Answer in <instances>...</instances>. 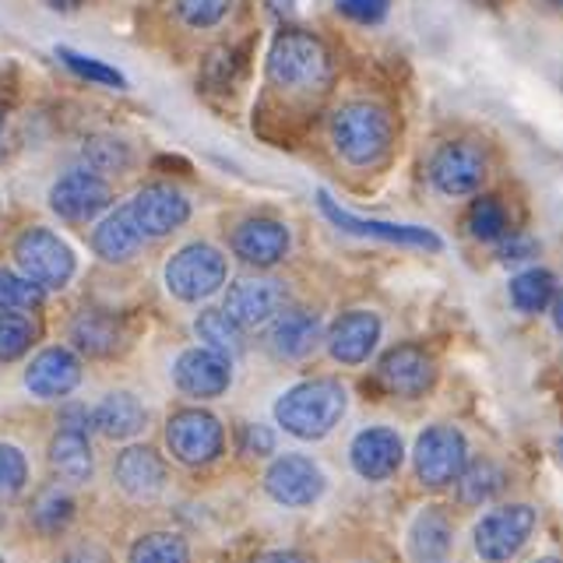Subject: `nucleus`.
Segmentation results:
<instances>
[{
	"label": "nucleus",
	"instance_id": "nucleus-9",
	"mask_svg": "<svg viewBox=\"0 0 563 563\" xmlns=\"http://www.w3.org/2000/svg\"><path fill=\"white\" fill-rule=\"evenodd\" d=\"M486 173L489 158L475 141H448L430 158V184L444 198H468L483 187Z\"/></svg>",
	"mask_w": 563,
	"mask_h": 563
},
{
	"label": "nucleus",
	"instance_id": "nucleus-25",
	"mask_svg": "<svg viewBox=\"0 0 563 563\" xmlns=\"http://www.w3.org/2000/svg\"><path fill=\"white\" fill-rule=\"evenodd\" d=\"M141 243H145V233L137 229L134 216H131V208L123 205L117 211H110L99 225H96V233H92V251L102 257V261H110V264H120V261H131L137 251H141Z\"/></svg>",
	"mask_w": 563,
	"mask_h": 563
},
{
	"label": "nucleus",
	"instance_id": "nucleus-47",
	"mask_svg": "<svg viewBox=\"0 0 563 563\" xmlns=\"http://www.w3.org/2000/svg\"><path fill=\"white\" fill-rule=\"evenodd\" d=\"M553 324H556V331H563V289L553 299Z\"/></svg>",
	"mask_w": 563,
	"mask_h": 563
},
{
	"label": "nucleus",
	"instance_id": "nucleus-46",
	"mask_svg": "<svg viewBox=\"0 0 563 563\" xmlns=\"http://www.w3.org/2000/svg\"><path fill=\"white\" fill-rule=\"evenodd\" d=\"M46 4L53 8V11H64V14H70V11H78V8H85L88 0H46Z\"/></svg>",
	"mask_w": 563,
	"mask_h": 563
},
{
	"label": "nucleus",
	"instance_id": "nucleus-44",
	"mask_svg": "<svg viewBox=\"0 0 563 563\" xmlns=\"http://www.w3.org/2000/svg\"><path fill=\"white\" fill-rule=\"evenodd\" d=\"M57 427L67 430V433H81V437H88V430H92L96 422H92V416H88L85 405H64V409H60V419H57Z\"/></svg>",
	"mask_w": 563,
	"mask_h": 563
},
{
	"label": "nucleus",
	"instance_id": "nucleus-39",
	"mask_svg": "<svg viewBox=\"0 0 563 563\" xmlns=\"http://www.w3.org/2000/svg\"><path fill=\"white\" fill-rule=\"evenodd\" d=\"M43 303V289L32 286L25 275L0 268V310H32Z\"/></svg>",
	"mask_w": 563,
	"mask_h": 563
},
{
	"label": "nucleus",
	"instance_id": "nucleus-13",
	"mask_svg": "<svg viewBox=\"0 0 563 563\" xmlns=\"http://www.w3.org/2000/svg\"><path fill=\"white\" fill-rule=\"evenodd\" d=\"M377 380L384 384L387 395L419 398L437 384V360L422 345H412V342L395 345L380 356Z\"/></svg>",
	"mask_w": 563,
	"mask_h": 563
},
{
	"label": "nucleus",
	"instance_id": "nucleus-45",
	"mask_svg": "<svg viewBox=\"0 0 563 563\" xmlns=\"http://www.w3.org/2000/svg\"><path fill=\"white\" fill-rule=\"evenodd\" d=\"M251 563H307V556L296 550H268V553H257Z\"/></svg>",
	"mask_w": 563,
	"mask_h": 563
},
{
	"label": "nucleus",
	"instance_id": "nucleus-42",
	"mask_svg": "<svg viewBox=\"0 0 563 563\" xmlns=\"http://www.w3.org/2000/svg\"><path fill=\"white\" fill-rule=\"evenodd\" d=\"M240 454L246 457H268L275 454V433L261 422H246L240 427Z\"/></svg>",
	"mask_w": 563,
	"mask_h": 563
},
{
	"label": "nucleus",
	"instance_id": "nucleus-10",
	"mask_svg": "<svg viewBox=\"0 0 563 563\" xmlns=\"http://www.w3.org/2000/svg\"><path fill=\"white\" fill-rule=\"evenodd\" d=\"M264 489H268V497L282 507H313L324 497L328 479H324V468L317 465L313 457L289 451V454H278L268 465V472H264Z\"/></svg>",
	"mask_w": 563,
	"mask_h": 563
},
{
	"label": "nucleus",
	"instance_id": "nucleus-41",
	"mask_svg": "<svg viewBox=\"0 0 563 563\" xmlns=\"http://www.w3.org/2000/svg\"><path fill=\"white\" fill-rule=\"evenodd\" d=\"M339 14L352 18L360 25H380L387 11H391V0H339Z\"/></svg>",
	"mask_w": 563,
	"mask_h": 563
},
{
	"label": "nucleus",
	"instance_id": "nucleus-21",
	"mask_svg": "<svg viewBox=\"0 0 563 563\" xmlns=\"http://www.w3.org/2000/svg\"><path fill=\"white\" fill-rule=\"evenodd\" d=\"M117 486L134 500H155L166 489V462L152 448H128L113 462Z\"/></svg>",
	"mask_w": 563,
	"mask_h": 563
},
{
	"label": "nucleus",
	"instance_id": "nucleus-15",
	"mask_svg": "<svg viewBox=\"0 0 563 563\" xmlns=\"http://www.w3.org/2000/svg\"><path fill=\"white\" fill-rule=\"evenodd\" d=\"M173 380L187 398H219L233 384V360L222 352H211L205 345L180 352V360L173 363Z\"/></svg>",
	"mask_w": 563,
	"mask_h": 563
},
{
	"label": "nucleus",
	"instance_id": "nucleus-23",
	"mask_svg": "<svg viewBox=\"0 0 563 563\" xmlns=\"http://www.w3.org/2000/svg\"><path fill=\"white\" fill-rule=\"evenodd\" d=\"M70 342L85 356L96 360L117 356V349L123 345V321L113 310H99V307L81 310L75 317V324H70Z\"/></svg>",
	"mask_w": 563,
	"mask_h": 563
},
{
	"label": "nucleus",
	"instance_id": "nucleus-5",
	"mask_svg": "<svg viewBox=\"0 0 563 563\" xmlns=\"http://www.w3.org/2000/svg\"><path fill=\"white\" fill-rule=\"evenodd\" d=\"M465 465H468V440L457 427L437 422V427H427L416 437L412 468L422 486H430V489L451 486L462 479Z\"/></svg>",
	"mask_w": 563,
	"mask_h": 563
},
{
	"label": "nucleus",
	"instance_id": "nucleus-32",
	"mask_svg": "<svg viewBox=\"0 0 563 563\" xmlns=\"http://www.w3.org/2000/svg\"><path fill=\"white\" fill-rule=\"evenodd\" d=\"M468 233L483 243H500L515 229H510V216L497 194H479L468 208Z\"/></svg>",
	"mask_w": 563,
	"mask_h": 563
},
{
	"label": "nucleus",
	"instance_id": "nucleus-8",
	"mask_svg": "<svg viewBox=\"0 0 563 563\" xmlns=\"http://www.w3.org/2000/svg\"><path fill=\"white\" fill-rule=\"evenodd\" d=\"M166 444L180 465L201 468L222 454L225 430H222L219 416H211L208 409H180L166 422Z\"/></svg>",
	"mask_w": 563,
	"mask_h": 563
},
{
	"label": "nucleus",
	"instance_id": "nucleus-2",
	"mask_svg": "<svg viewBox=\"0 0 563 563\" xmlns=\"http://www.w3.org/2000/svg\"><path fill=\"white\" fill-rule=\"evenodd\" d=\"M349 409V391L331 377H313L292 384L275 401V422L296 440H321L342 422Z\"/></svg>",
	"mask_w": 563,
	"mask_h": 563
},
{
	"label": "nucleus",
	"instance_id": "nucleus-50",
	"mask_svg": "<svg viewBox=\"0 0 563 563\" xmlns=\"http://www.w3.org/2000/svg\"><path fill=\"white\" fill-rule=\"evenodd\" d=\"M0 131H4V106H0Z\"/></svg>",
	"mask_w": 563,
	"mask_h": 563
},
{
	"label": "nucleus",
	"instance_id": "nucleus-29",
	"mask_svg": "<svg viewBox=\"0 0 563 563\" xmlns=\"http://www.w3.org/2000/svg\"><path fill=\"white\" fill-rule=\"evenodd\" d=\"M194 334H198L205 349L222 352V356H229V360H233L236 352L243 349V328L219 307H208V310L198 313V321H194Z\"/></svg>",
	"mask_w": 563,
	"mask_h": 563
},
{
	"label": "nucleus",
	"instance_id": "nucleus-14",
	"mask_svg": "<svg viewBox=\"0 0 563 563\" xmlns=\"http://www.w3.org/2000/svg\"><path fill=\"white\" fill-rule=\"evenodd\" d=\"M113 201L110 184L92 169H70L49 190V208L64 222H92Z\"/></svg>",
	"mask_w": 563,
	"mask_h": 563
},
{
	"label": "nucleus",
	"instance_id": "nucleus-30",
	"mask_svg": "<svg viewBox=\"0 0 563 563\" xmlns=\"http://www.w3.org/2000/svg\"><path fill=\"white\" fill-rule=\"evenodd\" d=\"M243 70H246V60L243 53L233 49V46H219L211 49L205 64H201V92L205 96H216V92H233V88L243 81Z\"/></svg>",
	"mask_w": 563,
	"mask_h": 563
},
{
	"label": "nucleus",
	"instance_id": "nucleus-12",
	"mask_svg": "<svg viewBox=\"0 0 563 563\" xmlns=\"http://www.w3.org/2000/svg\"><path fill=\"white\" fill-rule=\"evenodd\" d=\"M222 310L233 317L240 328L275 324L278 317L289 310L286 282H278V278H240L236 286H229Z\"/></svg>",
	"mask_w": 563,
	"mask_h": 563
},
{
	"label": "nucleus",
	"instance_id": "nucleus-3",
	"mask_svg": "<svg viewBox=\"0 0 563 563\" xmlns=\"http://www.w3.org/2000/svg\"><path fill=\"white\" fill-rule=\"evenodd\" d=\"M391 141H395L391 113L369 99L345 102L331 117V145L349 166L360 169L380 166L387 152H391Z\"/></svg>",
	"mask_w": 563,
	"mask_h": 563
},
{
	"label": "nucleus",
	"instance_id": "nucleus-52",
	"mask_svg": "<svg viewBox=\"0 0 563 563\" xmlns=\"http://www.w3.org/2000/svg\"><path fill=\"white\" fill-rule=\"evenodd\" d=\"M550 4H556V8H563V0H550Z\"/></svg>",
	"mask_w": 563,
	"mask_h": 563
},
{
	"label": "nucleus",
	"instance_id": "nucleus-18",
	"mask_svg": "<svg viewBox=\"0 0 563 563\" xmlns=\"http://www.w3.org/2000/svg\"><path fill=\"white\" fill-rule=\"evenodd\" d=\"M380 317L374 310H349L339 321L328 328V352L334 363L342 366H360L374 356V349L380 342Z\"/></svg>",
	"mask_w": 563,
	"mask_h": 563
},
{
	"label": "nucleus",
	"instance_id": "nucleus-11",
	"mask_svg": "<svg viewBox=\"0 0 563 563\" xmlns=\"http://www.w3.org/2000/svg\"><path fill=\"white\" fill-rule=\"evenodd\" d=\"M317 205H321L324 219L331 225H339L342 233L352 236H369V240H384V243H398V246H416V251H444V240H440L433 229L427 225H401V222H380V219H360L345 211L339 201L331 198L328 190H317Z\"/></svg>",
	"mask_w": 563,
	"mask_h": 563
},
{
	"label": "nucleus",
	"instance_id": "nucleus-7",
	"mask_svg": "<svg viewBox=\"0 0 563 563\" xmlns=\"http://www.w3.org/2000/svg\"><path fill=\"white\" fill-rule=\"evenodd\" d=\"M536 532V510L528 504H504L493 507L475 521L472 528V545L486 563H507L515 560L525 542Z\"/></svg>",
	"mask_w": 563,
	"mask_h": 563
},
{
	"label": "nucleus",
	"instance_id": "nucleus-24",
	"mask_svg": "<svg viewBox=\"0 0 563 563\" xmlns=\"http://www.w3.org/2000/svg\"><path fill=\"white\" fill-rule=\"evenodd\" d=\"M454 545V521L444 507H422L409 525V550L419 563L448 560Z\"/></svg>",
	"mask_w": 563,
	"mask_h": 563
},
{
	"label": "nucleus",
	"instance_id": "nucleus-27",
	"mask_svg": "<svg viewBox=\"0 0 563 563\" xmlns=\"http://www.w3.org/2000/svg\"><path fill=\"white\" fill-rule=\"evenodd\" d=\"M49 465L64 483H75V486L88 483L92 479V448H88V437L57 430V437H53V444H49Z\"/></svg>",
	"mask_w": 563,
	"mask_h": 563
},
{
	"label": "nucleus",
	"instance_id": "nucleus-22",
	"mask_svg": "<svg viewBox=\"0 0 563 563\" xmlns=\"http://www.w3.org/2000/svg\"><path fill=\"white\" fill-rule=\"evenodd\" d=\"M321 317L310 310L289 307L278 317L275 324H268V349L278 360H303L313 352V345L321 342Z\"/></svg>",
	"mask_w": 563,
	"mask_h": 563
},
{
	"label": "nucleus",
	"instance_id": "nucleus-19",
	"mask_svg": "<svg viewBox=\"0 0 563 563\" xmlns=\"http://www.w3.org/2000/svg\"><path fill=\"white\" fill-rule=\"evenodd\" d=\"M289 225L278 222V219H246L236 225L233 233V251L243 264H251V268H275V264L289 254Z\"/></svg>",
	"mask_w": 563,
	"mask_h": 563
},
{
	"label": "nucleus",
	"instance_id": "nucleus-16",
	"mask_svg": "<svg viewBox=\"0 0 563 563\" xmlns=\"http://www.w3.org/2000/svg\"><path fill=\"white\" fill-rule=\"evenodd\" d=\"M128 208H131V216H134L141 233L152 236V240L176 233V229H180L190 219V201L176 187H169V184L141 187L134 198L128 201Z\"/></svg>",
	"mask_w": 563,
	"mask_h": 563
},
{
	"label": "nucleus",
	"instance_id": "nucleus-28",
	"mask_svg": "<svg viewBox=\"0 0 563 563\" xmlns=\"http://www.w3.org/2000/svg\"><path fill=\"white\" fill-rule=\"evenodd\" d=\"M504 468L497 462H489V457H475V462L465 465L462 479H457V500L468 504V507H483L489 504L497 493L504 489Z\"/></svg>",
	"mask_w": 563,
	"mask_h": 563
},
{
	"label": "nucleus",
	"instance_id": "nucleus-4",
	"mask_svg": "<svg viewBox=\"0 0 563 563\" xmlns=\"http://www.w3.org/2000/svg\"><path fill=\"white\" fill-rule=\"evenodd\" d=\"M14 261H18V268H22V275L43 292L64 289L78 268L75 251L67 246V240H60L46 225H29L25 233L14 240Z\"/></svg>",
	"mask_w": 563,
	"mask_h": 563
},
{
	"label": "nucleus",
	"instance_id": "nucleus-40",
	"mask_svg": "<svg viewBox=\"0 0 563 563\" xmlns=\"http://www.w3.org/2000/svg\"><path fill=\"white\" fill-rule=\"evenodd\" d=\"M29 483V462L14 444H0V497H18Z\"/></svg>",
	"mask_w": 563,
	"mask_h": 563
},
{
	"label": "nucleus",
	"instance_id": "nucleus-38",
	"mask_svg": "<svg viewBox=\"0 0 563 563\" xmlns=\"http://www.w3.org/2000/svg\"><path fill=\"white\" fill-rule=\"evenodd\" d=\"M173 4H176V14H180V22L198 32L222 25L229 11H233V0H173Z\"/></svg>",
	"mask_w": 563,
	"mask_h": 563
},
{
	"label": "nucleus",
	"instance_id": "nucleus-53",
	"mask_svg": "<svg viewBox=\"0 0 563 563\" xmlns=\"http://www.w3.org/2000/svg\"><path fill=\"white\" fill-rule=\"evenodd\" d=\"M0 563H4V560H0Z\"/></svg>",
	"mask_w": 563,
	"mask_h": 563
},
{
	"label": "nucleus",
	"instance_id": "nucleus-1",
	"mask_svg": "<svg viewBox=\"0 0 563 563\" xmlns=\"http://www.w3.org/2000/svg\"><path fill=\"white\" fill-rule=\"evenodd\" d=\"M264 75L275 92L286 96H324L334 78V60L321 35L307 29H282L264 60Z\"/></svg>",
	"mask_w": 563,
	"mask_h": 563
},
{
	"label": "nucleus",
	"instance_id": "nucleus-43",
	"mask_svg": "<svg viewBox=\"0 0 563 563\" xmlns=\"http://www.w3.org/2000/svg\"><path fill=\"white\" fill-rule=\"evenodd\" d=\"M497 254L504 264H521V261H532L539 254V243L532 236H525V233H510L507 240L497 243Z\"/></svg>",
	"mask_w": 563,
	"mask_h": 563
},
{
	"label": "nucleus",
	"instance_id": "nucleus-51",
	"mask_svg": "<svg viewBox=\"0 0 563 563\" xmlns=\"http://www.w3.org/2000/svg\"><path fill=\"white\" fill-rule=\"evenodd\" d=\"M556 451H560V457H563V440H556Z\"/></svg>",
	"mask_w": 563,
	"mask_h": 563
},
{
	"label": "nucleus",
	"instance_id": "nucleus-17",
	"mask_svg": "<svg viewBox=\"0 0 563 563\" xmlns=\"http://www.w3.org/2000/svg\"><path fill=\"white\" fill-rule=\"evenodd\" d=\"M349 462L356 468L360 479H366V483L391 479L405 462V444H401L398 430H391V427L360 430L349 444Z\"/></svg>",
	"mask_w": 563,
	"mask_h": 563
},
{
	"label": "nucleus",
	"instance_id": "nucleus-26",
	"mask_svg": "<svg viewBox=\"0 0 563 563\" xmlns=\"http://www.w3.org/2000/svg\"><path fill=\"white\" fill-rule=\"evenodd\" d=\"M92 422H96V430L102 437H110V440H131V437H137L141 430L148 427V409L131 391H113V395H106L96 405Z\"/></svg>",
	"mask_w": 563,
	"mask_h": 563
},
{
	"label": "nucleus",
	"instance_id": "nucleus-20",
	"mask_svg": "<svg viewBox=\"0 0 563 563\" xmlns=\"http://www.w3.org/2000/svg\"><path fill=\"white\" fill-rule=\"evenodd\" d=\"M81 384V363L70 349H43L25 369V387L35 398H64Z\"/></svg>",
	"mask_w": 563,
	"mask_h": 563
},
{
	"label": "nucleus",
	"instance_id": "nucleus-34",
	"mask_svg": "<svg viewBox=\"0 0 563 563\" xmlns=\"http://www.w3.org/2000/svg\"><path fill=\"white\" fill-rule=\"evenodd\" d=\"M81 155H85L88 169L99 173V176L102 173H123L131 166V145H123V141L113 134H92L85 141Z\"/></svg>",
	"mask_w": 563,
	"mask_h": 563
},
{
	"label": "nucleus",
	"instance_id": "nucleus-6",
	"mask_svg": "<svg viewBox=\"0 0 563 563\" xmlns=\"http://www.w3.org/2000/svg\"><path fill=\"white\" fill-rule=\"evenodd\" d=\"M225 257L208 243H187L166 261V289L184 303H201L225 286Z\"/></svg>",
	"mask_w": 563,
	"mask_h": 563
},
{
	"label": "nucleus",
	"instance_id": "nucleus-37",
	"mask_svg": "<svg viewBox=\"0 0 563 563\" xmlns=\"http://www.w3.org/2000/svg\"><path fill=\"white\" fill-rule=\"evenodd\" d=\"M35 342V324L25 313H8L0 310V363H14L25 356Z\"/></svg>",
	"mask_w": 563,
	"mask_h": 563
},
{
	"label": "nucleus",
	"instance_id": "nucleus-33",
	"mask_svg": "<svg viewBox=\"0 0 563 563\" xmlns=\"http://www.w3.org/2000/svg\"><path fill=\"white\" fill-rule=\"evenodd\" d=\"M128 563H190V545L176 532H148L131 545Z\"/></svg>",
	"mask_w": 563,
	"mask_h": 563
},
{
	"label": "nucleus",
	"instance_id": "nucleus-35",
	"mask_svg": "<svg viewBox=\"0 0 563 563\" xmlns=\"http://www.w3.org/2000/svg\"><path fill=\"white\" fill-rule=\"evenodd\" d=\"M57 60L67 70H75L78 78L92 81V85H102V88H128V78H123V70L110 67L106 60L88 57V53H78V49H70V46H57Z\"/></svg>",
	"mask_w": 563,
	"mask_h": 563
},
{
	"label": "nucleus",
	"instance_id": "nucleus-36",
	"mask_svg": "<svg viewBox=\"0 0 563 563\" xmlns=\"http://www.w3.org/2000/svg\"><path fill=\"white\" fill-rule=\"evenodd\" d=\"M70 518H75V500L67 497V493L60 486H49L40 493V500H35L32 507V521L43 528V532H60V528L70 525Z\"/></svg>",
	"mask_w": 563,
	"mask_h": 563
},
{
	"label": "nucleus",
	"instance_id": "nucleus-48",
	"mask_svg": "<svg viewBox=\"0 0 563 563\" xmlns=\"http://www.w3.org/2000/svg\"><path fill=\"white\" fill-rule=\"evenodd\" d=\"M472 4H475V8H500L504 0H472Z\"/></svg>",
	"mask_w": 563,
	"mask_h": 563
},
{
	"label": "nucleus",
	"instance_id": "nucleus-49",
	"mask_svg": "<svg viewBox=\"0 0 563 563\" xmlns=\"http://www.w3.org/2000/svg\"><path fill=\"white\" fill-rule=\"evenodd\" d=\"M532 563H563V556H539V560H532Z\"/></svg>",
	"mask_w": 563,
	"mask_h": 563
},
{
	"label": "nucleus",
	"instance_id": "nucleus-31",
	"mask_svg": "<svg viewBox=\"0 0 563 563\" xmlns=\"http://www.w3.org/2000/svg\"><path fill=\"white\" fill-rule=\"evenodd\" d=\"M556 299V278L545 268H525L510 278V303L521 313H542Z\"/></svg>",
	"mask_w": 563,
	"mask_h": 563
}]
</instances>
